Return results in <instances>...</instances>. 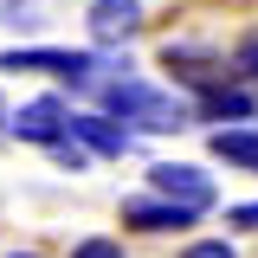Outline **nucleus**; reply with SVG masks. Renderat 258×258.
<instances>
[{
    "label": "nucleus",
    "instance_id": "nucleus-1",
    "mask_svg": "<svg viewBox=\"0 0 258 258\" xmlns=\"http://www.w3.org/2000/svg\"><path fill=\"white\" fill-rule=\"evenodd\" d=\"M103 103H110V116H123V123H142V129H181V123H187V103H181V97L149 91L142 78H123V84H110V91H103Z\"/></svg>",
    "mask_w": 258,
    "mask_h": 258
},
{
    "label": "nucleus",
    "instance_id": "nucleus-2",
    "mask_svg": "<svg viewBox=\"0 0 258 258\" xmlns=\"http://www.w3.org/2000/svg\"><path fill=\"white\" fill-rule=\"evenodd\" d=\"M0 71H45L58 84H97L103 64L91 52H58V45H32V52H0Z\"/></svg>",
    "mask_w": 258,
    "mask_h": 258
},
{
    "label": "nucleus",
    "instance_id": "nucleus-3",
    "mask_svg": "<svg viewBox=\"0 0 258 258\" xmlns=\"http://www.w3.org/2000/svg\"><path fill=\"white\" fill-rule=\"evenodd\" d=\"M149 187H155V200H174V207H194V213L213 207V174H200L187 161H155L149 168Z\"/></svg>",
    "mask_w": 258,
    "mask_h": 258
},
{
    "label": "nucleus",
    "instance_id": "nucleus-4",
    "mask_svg": "<svg viewBox=\"0 0 258 258\" xmlns=\"http://www.w3.org/2000/svg\"><path fill=\"white\" fill-rule=\"evenodd\" d=\"M64 123H71V110H64L58 97H32V103H20V116H13V136L20 142H45V149H58L64 142Z\"/></svg>",
    "mask_w": 258,
    "mask_h": 258
},
{
    "label": "nucleus",
    "instance_id": "nucleus-5",
    "mask_svg": "<svg viewBox=\"0 0 258 258\" xmlns=\"http://www.w3.org/2000/svg\"><path fill=\"white\" fill-rule=\"evenodd\" d=\"M194 220H200L194 207H174V200H155V194L123 200V226H136V232H181V226H194Z\"/></svg>",
    "mask_w": 258,
    "mask_h": 258
},
{
    "label": "nucleus",
    "instance_id": "nucleus-6",
    "mask_svg": "<svg viewBox=\"0 0 258 258\" xmlns=\"http://www.w3.org/2000/svg\"><path fill=\"white\" fill-rule=\"evenodd\" d=\"M64 136H71V142H84L91 155H129V129L110 123V116H71Z\"/></svg>",
    "mask_w": 258,
    "mask_h": 258
},
{
    "label": "nucleus",
    "instance_id": "nucleus-7",
    "mask_svg": "<svg viewBox=\"0 0 258 258\" xmlns=\"http://www.w3.org/2000/svg\"><path fill=\"white\" fill-rule=\"evenodd\" d=\"M91 32L97 39H129V32L142 26V0H91Z\"/></svg>",
    "mask_w": 258,
    "mask_h": 258
},
{
    "label": "nucleus",
    "instance_id": "nucleus-8",
    "mask_svg": "<svg viewBox=\"0 0 258 258\" xmlns=\"http://www.w3.org/2000/svg\"><path fill=\"white\" fill-rule=\"evenodd\" d=\"M213 155L239 161V168H258V129H220L213 136Z\"/></svg>",
    "mask_w": 258,
    "mask_h": 258
},
{
    "label": "nucleus",
    "instance_id": "nucleus-9",
    "mask_svg": "<svg viewBox=\"0 0 258 258\" xmlns=\"http://www.w3.org/2000/svg\"><path fill=\"white\" fill-rule=\"evenodd\" d=\"M161 58L168 64H181V78H194V84H207V78H226V71H213V52H194V45H168V52H161Z\"/></svg>",
    "mask_w": 258,
    "mask_h": 258
},
{
    "label": "nucleus",
    "instance_id": "nucleus-10",
    "mask_svg": "<svg viewBox=\"0 0 258 258\" xmlns=\"http://www.w3.org/2000/svg\"><path fill=\"white\" fill-rule=\"evenodd\" d=\"M200 110H207V116H252V97L232 91V84H213V91L200 97Z\"/></svg>",
    "mask_w": 258,
    "mask_h": 258
},
{
    "label": "nucleus",
    "instance_id": "nucleus-11",
    "mask_svg": "<svg viewBox=\"0 0 258 258\" xmlns=\"http://www.w3.org/2000/svg\"><path fill=\"white\" fill-rule=\"evenodd\" d=\"M71 258H123V245L97 232V239H78V245H71Z\"/></svg>",
    "mask_w": 258,
    "mask_h": 258
},
{
    "label": "nucleus",
    "instance_id": "nucleus-12",
    "mask_svg": "<svg viewBox=\"0 0 258 258\" xmlns=\"http://www.w3.org/2000/svg\"><path fill=\"white\" fill-rule=\"evenodd\" d=\"M232 71H239V78H258V32L239 45V52H232Z\"/></svg>",
    "mask_w": 258,
    "mask_h": 258
},
{
    "label": "nucleus",
    "instance_id": "nucleus-13",
    "mask_svg": "<svg viewBox=\"0 0 258 258\" xmlns=\"http://www.w3.org/2000/svg\"><path fill=\"white\" fill-rule=\"evenodd\" d=\"M181 258H239V252H232L226 239H194V245H187Z\"/></svg>",
    "mask_w": 258,
    "mask_h": 258
},
{
    "label": "nucleus",
    "instance_id": "nucleus-14",
    "mask_svg": "<svg viewBox=\"0 0 258 258\" xmlns=\"http://www.w3.org/2000/svg\"><path fill=\"white\" fill-rule=\"evenodd\" d=\"M7 26H32V0H7Z\"/></svg>",
    "mask_w": 258,
    "mask_h": 258
},
{
    "label": "nucleus",
    "instance_id": "nucleus-15",
    "mask_svg": "<svg viewBox=\"0 0 258 258\" xmlns=\"http://www.w3.org/2000/svg\"><path fill=\"white\" fill-rule=\"evenodd\" d=\"M226 220H232V226H245V232H258V200H252V207H232Z\"/></svg>",
    "mask_w": 258,
    "mask_h": 258
},
{
    "label": "nucleus",
    "instance_id": "nucleus-16",
    "mask_svg": "<svg viewBox=\"0 0 258 258\" xmlns=\"http://www.w3.org/2000/svg\"><path fill=\"white\" fill-rule=\"evenodd\" d=\"M0 129H7V103H0Z\"/></svg>",
    "mask_w": 258,
    "mask_h": 258
},
{
    "label": "nucleus",
    "instance_id": "nucleus-17",
    "mask_svg": "<svg viewBox=\"0 0 258 258\" xmlns=\"http://www.w3.org/2000/svg\"><path fill=\"white\" fill-rule=\"evenodd\" d=\"M13 258H39V252H13Z\"/></svg>",
    "mask_w": 258,
    "mask_h": 258
}]
</instances>
